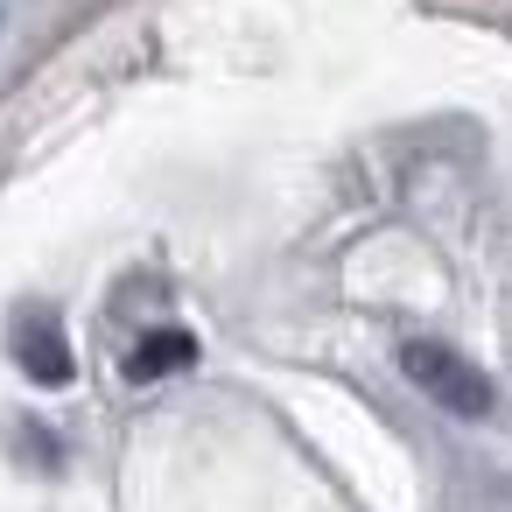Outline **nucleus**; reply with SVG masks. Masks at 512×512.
I'll return each instance as SVG.
<instances>
[{
	"instance_id": "obj_3",
	"label": "nucleus",
	"mask_w": 512,
	"mask_h": 512,
	"mask_svg": "<svg viewBox=\"0 0 512 512\" xmlns=\"http://www.w3.org/2000/svg\"><path fill=\"white\" fill-rule=\"evenodd\" d=\"M190 365H197V337L176 330V323L148 330V337L127 351V379H134V386H162V379H176V372H190Z\"/></svg>"
},
{
	"instance_id": "obj_1",
	"label": "nucleus",
	"mask_w": 512,
	"mask_h": 512,
	"mask_svg": "<svg viewBox=\"0 0 512 512\" xmlns=\"http://www.w3.org/2000/svg\"><path fill=\"white\" fill-rule=\"evenodd\" d=\"M400 372H407L435 407H449V414H463V421L491 414V379H484L463 351H449V344H435V337H407V344H400Z\"/></svg>"
},
{
	"instance_id": "obj_2",
	"label": "nucleus",
	"mask_w": 512,
	"mask_h": 512,
	"mask_svg": "<svg viewBox=\"0 0 512 512\" xmlns=\"http://www.w3.org/2000/svg\"><path fill=\"white\" fill-rule=\"evenodd\" d=\"M15 365H22L36 386H71L78 358H71L64 323H57V316H22V330H15Z\"/></svg>"
}]
</instances>
